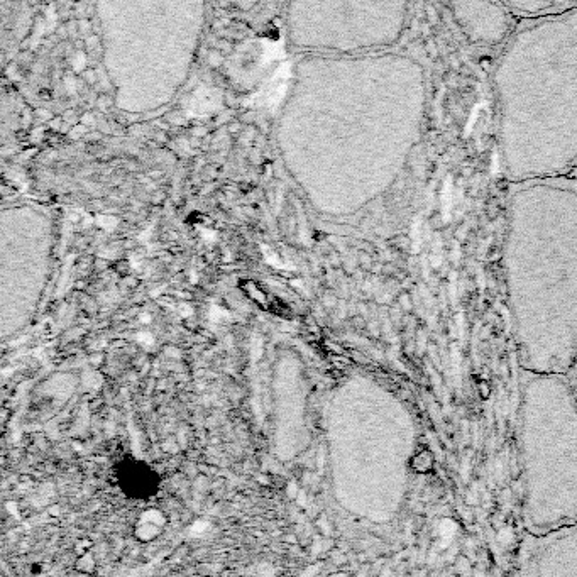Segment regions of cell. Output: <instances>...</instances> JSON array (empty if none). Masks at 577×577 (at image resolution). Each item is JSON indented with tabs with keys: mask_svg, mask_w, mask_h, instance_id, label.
<instances>
[{
	"mask_svg": "<svg viewBox=\"0 0 577 577\" xmlns=\"http://www.w3.org/2000/svg\"><path fill=\"white\" fill-rule=\"evenodd\" d=\"M503 271L521 366L567 376L577 352V176L509 185Z\"/></svg>",
	"mask_w": 577,
	"mask_h": 577,
	"instance_id": "cell-1",
	"label": "cell"
},
{
	"mask_svg": "<svg viewBox=\"0 0 577 577\" xmlns=\"http://www.w3.org/2000/svg\"><path fill=\"white\" fill-rule=\"evenodd\" d=\"M496 149L513 183L577 171V7L518 20L493 70Z\"/></svg>",
	"mask_w": 577,
	"mask_h": 577,
	"instance_id": "cell-2",
	"label": "cell"
},
{
	"mask_svg": "<svg viewBox=\"0 0 577 577\" xmlns=\"http://www.w3.org/2000/svg\"><path fill=\"white\" fill-rule=\"evenodd\" d=\"M447 7L467 42L479 48H503L518 24L503 2H451Z\"/></svg>",
	"mask_w": 577,
	"mask_h": 577,
	"instance_id": "cell-3",
	"label": "cell"
},
{
	"mask_svg": "<svg viewBox=\"0 0 577 577\" xmlns=\"http://www.w3.org/2000/svg\"><path fill=\"white\" fill-rule=\"evenodd\" d=\"M115 481L127 498L146 501L158 495L161 478L151 465L137 459H124L115 467Z\"/></svg>",
	"mask_w": 577,
	"mask_h": 577,
	"instance_id": "cell-4",
	"label": "cell"
},
{
	"mask_svg": "<svg viewBox=\"0 0 577 577\" xmlns=\"http://www.w3.org/2000/svg\"><path fill=\"white\" fill-rule=\"evenodd\" d=\"M503 4L518 20L553 17L577 7L575 0H504Z\"/></svg>",
	"mask_w": 577,
	"mask_h": 577,
	"instance_id": "cell-5",
	"label": "cell"
},
{
	"mask_svg": "<svg viewBox=\"0 0 577 577\" xmlns=\"http://www.w3.org/2000/svg\"><path fill=\"white\" fill-rule=\"evenodd\" d=\"M164 525H166V517L163 511H159V509H147V511H144L139 517V520H137L134 535L137 540H141V542H153L154 538H158L161 531H163Z\"/></svg>",
	"mask_w": 577,
	"mask_h": 577,
	"instance_id": "cell-6",
	"label": "cell"
},
{
	"mask_svg": "<svg viewBox=\"0 0 577 577\" xmlns=\"http://www.w3.org/2000/svg\"><path fill=\"white\" fill-rule=\"evenodd\" d=\"M76 570H80L83 574H92L95 570V559L90 552H85L83 555L78 559L76 562Z\"/></svg>",
	"mask_w": 577,
	"mask_h": 577,
	"instance_id": "cell-7",
	"label": "cell"
},
{
	"mask_svg": "<svg viewBox=\"0 0 577 577\" xmlns=\"http://www.w3.org/2000/svg\"><path fill=\"white\" fill-rule=\"evenodd\" d=\"M567 381L570 384V390H572L574 396L577 399V352H575V357L572 360V366H570L569 373H567Z\"/></svg>",
	"mask_w": 577,
	"mask_h": 577,
	"instance_id": "cell-8",
	"label": "cell"
},
{
	"mask_svg": "<svg viewBox=\"0 0 577 577\" xmlns=\"http://www.w3.org/2000/svg\"><path fill=\"white\" fill-rule=\"evenodd\" d=\"M97 224L105 227V229H114V227L117 225V220H115L114 217H105V215H100V217H97Z\"/></svg>",
	"mask_w": 577,
	"mask_h": 577,
	"instance_id": "cell-9",
	"label": "cell"
},
{
	"mask_svg": "<svg viewBox=\"0 0 577 577\" xmlns=\"http://www.w3.org/2000/svg\"><path fill=\"white\" fill-rule=\"evenodd\" d=\"M136 340L139 344H144V346H153L154 337L153 334H149V332H139V334H136Z\"/></svg>",
	"mask_w": 577,
	"mask_h": 577,
	"instance_id": "cell-10",
	"label": "cell"
},
{
	"mask_svg": "<svg viewBox=\"0 0 577 577\" xmlns=\"http://www.w3.org/2000/svg\"><path fill=\"white\" fill-rule=\"evenodd\" d=\"M85 63H87L85 54H83V53H76L75 58H73V68H75V71H81L83 68H85Z\"/></svg>",
	"mask_w": 577,
	"mask_h": 577,
	"instance_id": "cell-11",
	"label": "cell"
},
{
	"mask_svg": "<svg viewBox=\"0 0 577 577\" xmlns=\"http://www.w3.org/2000/svg\"><path fill=\"white\" fill-rule=\"evenodd\" d=\"M178 313H180V317L188 318L193 315V308L188 303H181V305H178Z\"/></svg>",
	"mask_w": 577,
	"mask_h": 577,
	"instance_id": "cell-12",
	"label": "cell"
},
{
	"mask_svg": "<svg viewBox=\"0 0 577 577\" xmlns=\"http://www.w3.org/2000/svg\"><path fill=\"white\" fill-rule=\"evenodd\" d=\"M220 61H222L220 53H217V51L210 53V56H208V63H210V65H212V66H217V65H220Z\"/></svg>",
	"mask_w": 577,
	"mask_h": 577,
	"instance_id": "cell-13",
	"label": "cell"
},
{
	"mask_svg": "<svg viewBox=\"0 0 577 577\" xmlns=\"http://www.w3.org/2000/svg\"><path fill=\"white\" fill-rule=\"evenodd\" d=\"M65 87H66V90H70L71 93H73L75 88H76V83H75L73 78H71V76H66V78H65Z\"/></svg>",
	"mask_w": 577,
	"mask_h": 577,
	"instance_id": "cell-14",
	"label": "cell"
},
{
	"mask_svg": "<svg viewBox=\"0 0 577 577\" xmlns=\"http://www.w3.org/2000/svg\"><path fill=\"white\" fill-rule=\"evenodd\" d=\"M202 236H203V239H207L208 242H212L213 239H217V234H215V232H212L210 229H205L202 232Z\"/></svg>",
	"mask_w": 577,
	"mask_h": 577,
	"instance_id": "cell-15",
	"label": "cell"
},
{
	"mask_svg": "<svg viewBox=\"0 0 577 577\" xmlns=\"http://www.w3.org/2000/svg\"><path fill=\"white\" fill-rule=\"evenodd\" d=\"M80 29L81 31H88V29H90V22H88V20H80Z\"/></svg>",
	"mask_w": 577,
	"mask_h": 577,
	"instance_id": "cell-16",
	"label": "cell"
},
{
	"mask_svg": "<svg viewBox=\"0 0 577 577\" xmlns=\"http://www.w3.org/2000/svg\"><path fill=\"white\" fill-rule=\"evenodd\" d=\"M87 80L90 81V83H92V81H95V71H92V70H90V71H87Z\"/></svg>",
	"mask_w": 577,
	"mask_h": 577,
	"instance_id": "cell-17",
	"label": "cell"
},
{
	"mask_svg": "<svg viewBox=\"0 0 577 577\" xmlns=\"http://www.w3.org/2000/svg\"><path fill=\"white\" fill-rule=\"evenodd\" d=\"M83 122H85V124H93V117H92L90 114L83 115Z\"/></svg>",
	"mask_w": 577,
	"mask_h": 577,
	"instance_id": "cell-18",
	"label": "cell"
},
{
	"mask_svg": "<svg viewBox=\"0 0 577 577\" xmlns=\"http://www.w3.org/2000/svg\"><path fill=\"white\" fill-rule=\"evenodd\" d=\"M190 278H191V283H197L198 276H197V273H195V271H191V273H190Z\"/></svg>",
	"mask_w": 577,
	"mask_h": 577,
	"instance_id": "cell-19",
	"label": "cell"
},
{
	"mask_svg": "<svg viewBox=\"0 0 577 577\" xmlns=\"http://www.w3.org/2000/svg\"><path fill=\"white\" fill-rule=\"evenodd\" d=\"M142 322H151V315H141Z\"/></svg>",
	"mask_w": 577,
	"mask_h": 577,
	"instance_id": "cell-20",
	"label": "cell"
}]
</instances>
